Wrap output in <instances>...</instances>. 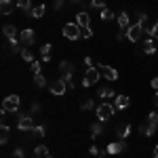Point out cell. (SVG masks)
<instances>
[{
    "label": "cell",
    "instance_id": "obj_4",
    "mask_svg": "<svg viewBox=\"0 0 158 158\" xmlns=\"http://www.w3.org/2000/svg\"><path fill=\"white\" fill-rule=\"evenodd\" d=\"M61 32H63V36L68 38V40H78L80 38V25L78 23H65Z\"/></svg>",
    "mask_w": 158,
    "mask_h": 158
},
{
    "label": "cell",
    "instance_id": "obj_8",
    "mask_svg": "<svg viewBox=\"0 0 158 158\" xmlns=\"http://www.w3.org/2000/svg\"><path fill=\"white\" fill-rule=\"evenodd\" d=\"M34 30H32V27H27V30H21V32H19V40H21V44H23V47H32V44H34Z\"/></svg>",
    "mask_w": 158,
    "mask_h": 158
},
{
    "label": "cell",
    "instance_id": "obj_21",
    "mask_svg": "<svg viewBox=\"0 0 158 158\" xmlns=\"http://www.w3.org/2000/svg\"><path fill=\"white\" fill-rule=\"evenodd\" d=\"M146 122H148V127H150L152 131H156V127H158V114H156V112H150Z\"/></svg>",
    "mask_w": 158,
    "mask_h": 158
},
{
    "label": "cell",
    "instance_id": "obj_13",
    "mask_svg": "<svg viewBox=\"0 0 158 158\" xmlns=\"http://www.w3.org/2000/svg\"><path fill=\"white\" fill-rule=\"evenodd\" d=\"M76 23L80 25V27H89V23H91V17H89V13H86V11L76 13Z\"/></svg>",
    "mask_w": 158,
    "mask_h": 158
},
{
    "label": "cell",
    "instance_id": "obj_38",
    "mask_svg": "<svg viewBox=\"0 0 158 158\" xmlns=\"http://www.w3.org/2000/svg\"><path fill=\"white\" fill-rule=\"evenodd\" d=\"M85 65H86V68H93V59H91L89 55H86V57H85Z\"/></svg>",
    "mask_w": 158,
    "mask_h": 158
},
{
    "label": "cell",
    "instance_id": "obj_26",
    "mask_svg": "<svg viewBox=\"0 0 158 158\" xmlns=\"http://www.w3.org/2000/svg\"><path fill=\"white\" fill-rule=\"evenodd\" d=\"M59 70L63 74H74V65L70 63V61H61V63H59Z\"/></svg>",
    "mask_w": 158,
    "mask_h": 158
},
{
    "label": "cell",
    "instance_id": "obj_3",
    "mask_svg": "<svg viewBox=\"0 0 158 158\" xmlns=\"http://www.w3.org/2000/svg\"><path fill=\"white\" fill-rule=\"evenodd\" d=\"M97 80H101V72H99V68H97V65L86 68L85 78H82V86H93V85H97Z\"/></svg>",
    "mask_w": 158,
    "mask_h": 158
},
{
    "label": "cell",
    "instance_id": "obj_44",
    "mask_svg": "<svg viewBox=\"0 0 158 158\" xmlns=\"http://www.w3.org/2000/svg\"><path fill=\"white\" fill-rule=\"evenodd\" d=\"M154 106L158 108V91H156V95H154Z\"/></svg>",
    "mask_w": 158,
    "mask_h": 158
},
{
    "label": "cell",
    "instance_id": "obj_22",
    "mask_svg": "<svg viewBox=\"0 0 158 158\" xmlns=\"http://www.w3.org/2000/svg\"><path fill=\"white\" fill-rule=\"evenodd\" d=\"M156 44H158V42L154 40V38L148 36V40H146V49H143V51H146L148 55H154V53H156Z\"/></svg>",
    "mask_w": 158,
    "mask_h": 158
},
{
    "label": "cell",
    "instance_id": "obj_15",
    "mask_svg": "<svg viewBox=\"0 0 158 158\" xmlns=\"http://www.w3.org/2000/svg\"><path fill=\"white\" fill-rule=\"evenodd\" d=\"M114 106H116V110H124L131 106V99L127 97V95H118V97L114 99Z\"/></svg>",
    "mask_w": 158,
    "mask_h": 158
},
{
    "label": "cell",
    "instance_id": "obj_30",
    "mask_svg": "<svg viewBox=\"0 0 158 158\" xmlns=\"http://www.w3.org/2000/svg\"><path fill=\"white\" fill-rule=\"evenodd\" d=\"M34 82H36L38 89H44V86H47V78H44L42 74H38V76H34Z\"/></svg>",
    "mask_w": 158,
    "mask_h": 158
},
{
    "label": "cell",
    "instance_id": "obj_7",
    "mask_svg": "<svg viewBox=\"0 0 158 158\" xmlns=\"http://www.w3.org/2000/svg\"><path fill=\"white\" fill-rule=\"evenodd\" d=\"M101 76L106 78V80H118V70H114L112 65H106V63H99L97 65Z\"/></svg>",
    "mask_w": 158,
    "mask_h": 158
},
{
    "label": "cell",
    "instance_id": "obj_19",
    "mask_svg": "<svg viewBox=\"0 0 158 158\" xmlns=\"http://www.w3.org/2000/svg\"><path fill=\"white\" fill-rule=\"evenodd\" d=\"M0 131H2V137H0V143H2V146H6V143H9V133H11V127L2 122V127H0Z\"/></svg>",
    "mask_w": 158,
    "mask_h": 158
},
{
    "label": "cell",
    "instance_id": "obj_33",
    "mask_svg": "<svg viewBox=\"0 0 158 158\" xmlns=\"http://www.w3.org/2000/svg\"><path fill=\"white\" fill-rule=\"evenodd\" d=\"M80 108L85 110V112H89V110H93V108H95V103H93V99H85Z\"/></svg>",
    "mask_w": 158,
    "mask_h": 158
},
{
    "label": "cell",
    "instance_id": "obj_5",
    "mask_svg": "<svg viewBox=\"0 0 158 158\" xmlns=\"http://www.w3.org/2000/svg\"><path fill=\"white\" fill-rule=\"evenodd\" d=\"M143 32H146V30H143L139 23H133L129 30H127V38H129L131 42H139V40H141V36H143Z\"/></svg>",
    "mask_w": 158,
    "mask_h": 158
},
{
    "label": "cell",
    "instance_id": "obj_16",
    "mask_svg": "<svg viewBox=\"0 0 158 158\" xmlns=\"http://www.w3.org/2000/svg\"><path fill=\"white\" fill-rule=\"evenodd\" d=\"M34 156H36V158H53L47 146H36V148H34Z\"/></svg>",
    "mask_w": 158,
    "mask_h": 158
},
{
    "label": "cell",
    "instance_id": "obj_23",
    "mask_svg": "<svg viewBox=\"0 0 158 158\" xmlns=\"http://www.w3.org/2000/svg\"><path fill=\"white\" fill-rule=\"evenodd\" d=\"M44 11H47V6H44V4H36V6L32 9V13H30V15H32L34 19H40V17L44 15Z\"/></svg>",
    "mask_w": 158,
    "mask_h": 158
},
{
    "label": "cell",
    "instance_id": "obj_27",
    "mask_svg": "<svg viewBox=\"0 0 158 158\" xmlns=\"http://www.w3.org/2000/svg\"><path fill=\"white\" fill-rule=\"evenodd\" d=\"M137 23L143 30H148V13H137Z\"/></svg>",
    "mask_w": 158,
    "mask_h": 158
},
{
    "label": "cell",
    "instance_id": "obj_17",
    "mask_svg": "<svg viewBox=\"0 0 158 158\" xmlns=\"http://www.w3.org/2000/svg\"><path fill=\"white\" fill-rule=\"evenodd\" d=\"M51 49H53V47H51L49 42L40 47V57H42V63H49V61H51Z\"/></svg>",
    "mask_w": 158,
    "mask_h": 158
},
{
    "label": "cell",
    "instance_id": "obj_42",
    "mask_svg": "<svg viewBox=\"0 0 158 158\" xmlns=\"http://www.w3.org/2000/svg\"><path fill=\"white\" fill-rule=\"evenodd\" d=\"M38 112H40V106L34 103V106H32V114H38Z\"/></svg>",
    "mask_w": 158,
    "mask_h": 158
},
{
    "label": "cell",
    "instance_id": "obj_25",
    "mask_svg": "<svg viewBox=\"0 0 158 158\" xmlns=\"http://www.w3.org/2000/svg\"><path fill=\"white\" fill-rule=\"evenodd\" d=\"M101 133H103V127H101V124H97V122L91 124V137H93V139H97Z\"/></svg>",
    "mask_w": 158,
    "mask_h": 158
},
{
    "label": "cell",
    "instance_id": "obj_34",
    "mask_svg": "<svg viewBox=\"0 0 158 158\" xmlns=\"http://www.w3.org/2000/svg\"><path fill=\"white\" fill-rule=\"evenodd\" d=\"M91 36H93L91 27H80V38H91Z\"/></svg>",
    "mask_w": 158,
    "mask_h": 158
},
{
    "label": "cell",
    "instance_id": "obj_12",
    "mask_svg": "<svg viewBox=\"0 0 158 158\" xmlns=\"http://www.w3.org/2000/svg\"><path fill=\"white\" fill-rule=\"evenodd\" d=\"M116 21H118V27H120L122 32H127V30L131 27V19H129V13H118Z\"/></svg>",
    "mask_w": 158,
    "mask_h": 158
},
{
    "label": "cell",
    "instance_id": "obj_35",
    "mask_svg": "<svg viewBox=\"0 0 158 158\" xmlns=\"http://www.w3.org/2000/svg\"><path fill=\"white\" fill-rule=\"evenodd\" d=\"M30 68H32V74L38 76V74H40V61H32V63H30Z\"/></svg>",
    "mask_w": 158,
    "mask_h": 158
},
{
    "label": "cell",
    "instance_id": "obj_47",
    "mask_svg": "<svg viewBox=\"0 0 158 158\" xmlns=\"http://www.w3.org/2000/svg\"><path fill=\"white\" fill-rule=\"evenodd\" d=\"M97 158H106V156H97Z\"/></svg>",
    "mask_w": 158,
    "mask_h": 158
},
{
    "label": "cell",
    "instance_id": "obj_11",
    "mask_svg": "<svg viewBox=\"0 0 158 158\" xmlns=\"http://www.w3.org/2000/svg\"><path fill=\"white\" fill-rule=\"evenodd\" d=\"M2 34L9 38V42H13V40H19V32H17V27L11 23H6L4 27H2Z\"/></svg>",
    "mask_w": 158,
    "mask_h": 158
},
{
    "label": "cell",
    "instance_id": "obj_9",
    "mask_svg": "<svg viewBox=\"0 0 158 158\" xmlns=\"http://www.w3.org/2000/svg\"><path fill=\"white\" fill-rule=\"evenodd\" d=\"M49 91L53 93V95H63L65 91H68V85H65V80L61 78V80H53L49 85Z\"/></svg>",
    "mask_w": 158,
    "mask_h": 158
},
{
    "label": "cell",
    "instance_id": "obj_41",
    "mask_svg": "<svg viewBox=\"0 0 158 158\" xmlns=\"http://www.w3.org/2000/svg\"><path fill=\"white\" fill-rule=\"evenodd\" d=\"M89 152H91L93 156H99V148H97V146H93V148H91V150H89Z\"/></svg>",
    "mask_w": 158,
    "mask_h": 158
},
{
    "label": "cell",
    "instance_id": "obj_10",
    "mask_svg": "<svg viewBox=\"0 0 158 158\" xmlns=\"http://www.w3.org/2000/svg\"><path fill=\"white\" fill-rule=\"evenodd\" d=\"M124 148H127V143L120 139V141H112V143L106 148V152H108L110 156H116V154H122V152H124Z\"/></svg>",
    "mask_w": 158,
    "mask_h": 158
},
{
    "label": "cell",
    "instance_id": "obj_32",
    "mask_svg": "<svg viewBox=\"0 0 158 158\" xmlns=\"http://www.w3.org/2000/svg\"><path fill=\"white\" fill-rule=\"evenodd\" d=\"M116 133H118V137H120V139H124L127 135L131 133V127H129V124H127V127H120V129H118Z\"/></svg>",
    "mask_w": 158,
    "mask_h": 158
},
{
    "label": "cell",
    "instance_id": "obj_36",
    "mask_svg": "<svg viewBox=\"0 0 158 158\" xmlns=\"http://www.w3.org/2000/svg\"><path fill=\"white\" fill-rule=\"evenodd\" d=\"M13 158H25V152L21 148H15V150H13Z\"/></svg>",
    "mask_w": 158,
    "mask_h": 158
},
{
    "label": "cell",
    "instance_id": "obj_31",
    "mask_svg": "<svg viewBox=\"0 0 158 158\" xmlns=\"http://www.w3.org/2000/svg\"><path fill=\"white\" fill-rule=\"evenodd\" d=\"M101 19H103V21H112V19H114V13L110 11L108 6H106V9H101Z\"/></svg>",
    "mask_w": 158,
    "mask_h": 158
},
{
    "label": "cell",
    "instance_id": "obj_46",
    "mask_svg": "<svg viewBox=\"0 0 158 158\" xmlns=\"http://www.w3.org/2000/svg\"><path fill=\"white\" fill-rule=\"evenodd\" d=\"M72 2H74V4H78V2H80V0H72Z\"/></svg>",
    "mask_w": 158,
    "mask_h": 158
},
{
    "label": "cell",
    "instance_id": "obj_37",
    "mask_svg": "<svg viewBox=\"0 0 158 158\" xmlns=\"http://www.w3.org/2000/svg\"><path fill=\"white\" fill-rule=\"evenodd\" d=\"M91 4L95 9H106V0H91Z\"/></svg>",
    "mask_w": 158,
    "mask_h": 158
},
{
    "label": "cell",
    "instance_id": "obj_1",
    "mask_svg": "<svg viewBox=\"0 0 158 158\" xmlns=\"http://www.w3.org/2000/svg\"><path fill=\"white\" fill-rule=\"evenodd\" d=\"M19 106H21L19 95H9V97H4V101H2V116L15 114V112L19 110Z\"/></svg>",
    "mask_w": 158,
    "mask_h": 158
},
{
    "label": "cell",
    "instance_id": "obj_28",
    "mask_svg": "<svg viewBox=\"0 0 158 158\" xmlns=\"http://www.w3.org/2000/svg\"><path fill=\"white\" fill-rule=\"evenodd\" d=\"M139 133L143 135V137H152V135L156 133V131H152V129H150V127H148V122H143V124H141V127H139Z\"/></svg>",
    "mask_w": 158,
    "mask_h": 158
},
{
    "label": "cell",
    "instance_id": "obj_45",
    "mask_svg": "<svg viewBox=\"0 0 158 158\" xmlns=\"http://www.w3.org/2000/svg\"><path fill=\"white\" fill-rule=\"evenodd\" d=\"M154 158H158V146L154 148Z\"/></svg>",
    "mask_w": 158,
    "mask_h": 158
},
{
    "label": "cell",
    "instance_id": "obj_39",
    "mask_svg": "<svg viewBox=\"0 0 158 158\" xmlns=\"http://www.w3.org/2000/svg\"><path fill=\"white\" fill-rule=\"evenodd\" d=\"M124 36H127V32H122V30H120V32L116 34V42H120V40H122V38H124Z\"/></svg>",
    "mask_w": 158,
    "mask_h": 158
},
{
    "label": "cell",
    "instance_id": "obj_40",
    "mask_svg": "<svg viewBox=\"0 0 158 158\" xmlns=\"http://www.w3.org/2000/svg\"><path fill=\"white\" fill-rule=\"evenodd\" d=\"M61 6H63V0H55V11H61Z\"/></svg>",
    "mask_w": 158,
    "mask_h": 158
},
{
    "label": "cell",
    "instance_id": "obj_24",
    "mask_svg": "<svg viewBox=\"0 0 158 158\" xmlns=\"http://www.w3.org/2000/svg\"><path fill=\"white\" fill-rule=\"evenodd\" d=\"M44 135H47L44 124H34V129H32V137H44Z\"/></svg>",
    "mask_w": 158,
    "mask_h": 158
},
{
    "label": "cell",
    "instance_id": "obj_29",
    "mask_svg": "<svg viewBox=\"0 0 158 158\" xmlns=\"http://www.w3.org/2000/svg\"><path fill=\"white\" fill-rule=\"evenodd\" d=\"M21 57H23L25 61H30V63H32V61H34V53H32V49H30V47H23V51H21Z\"/></svg>",
    "mask_w": 158,
    "mask_h": 158
},
{
    "label": "cell",
    "instance_id": "obj_43",
    "mask_svg": "<svg viewBox=\"0 0 158 158\" xmlns=\"http://www.w3.org/2000/svg\"><path fill=\"white\" fill-rule=\"evenodd\" d=\"M152 89L158 91V78H152Z\"/></svg>",
    "mask_w": 158,
    "mask_h": 158
},
{
    "label": "cell",
    "instance_id": "obj_14",
    "mask_svg": "<svg viewBox=\"0 0 158 158\" xmlns=\"http://www.w3.org/2000/svg\"><path fill=\"white\" fill-rule=\"evenodd\" d=\"M97 97H101V99H110V97H118V95H116V93H114V89H112V86H101V89H99L97 91Z\"/></svg>",
    "mask_w": 158,
    "mask_h": 158
},
{
    "label": "cell",
    "instance_id": "obj_6",
    "mask_svg": "<svg viewBox=\"0 0 158 158\" xmlns=\"http://www.w3.org/2000/svg\"><path fill=\"white\" fill-rule=\"evenodd\" d=\"M17 129H19V131H32V129H34L32 114H21V116L17 118Z\"/></svg>",
    "mask_w": 158,
    "mask_h": 158
},
{
    "label": "cell",
    "instance_id": "obj_18",
    "mask_svg": "<svg viewBox=\"0 0 158 158\" xmlns=\"http://www.w3.org/2000/svg\"><path fill=\"white\" fill-rule=\"evenodd\" d=\"M17 9L30 15V13H32V9H34V6H32V0H17Z\"/></svg>",
    "mask_w": 158,
    "mask_h": 158
},
{
    "label": "cell",
    "instance_id": "obj_2",
    "mask_svg": "<svg viewBox=\"0 0 158 158\" xmlns=\"http://www.w3.org/2000/svg\"><path fill=\"white\" fill-rule=\"evenodd\" d=\"M116 112H118V110H116V106H112V103H101V106H97V108H95V114H97V118L101 122L110 120Z\"/></svg>",
    "mask_w": 158,
    "mask_h": 158
},
{
    "label": "cell",
    "instance_id": "obj_20",
    "mask_svg": "<svg viewBox=\"0 0 158 158\" xmlns=\"http://www.w3.org/2000/svg\"><path fill=\"white\" fill-rule=\"evenodd\" d=\"M0 11H2V15H11L13 13V0H0Z\"/></svg>",
    "mask_w": 158,
    "mask_h": 158
}]
</instances>
